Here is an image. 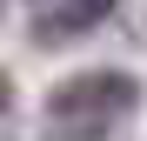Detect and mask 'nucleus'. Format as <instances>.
I'll list each match as a JSON object with an SVG mask.
<instances>
[{"instance_id": "1", "label": "nucleus", "mask_w": 147, "mask_h": 141, "mask_svg": "<svg viewBox=\"0 0 147 141\" xmlns=\"http://www.w3.org/2000/svg\"><path fill=\"white\" fill-rule=\"evenodd\" d=\"M140 87L134 74H120V67H94V74H74L47 94V134L54 141H107L120 121L134 114Z\"/></svg>"}, {"instance_id": "2", "label": "nucleus", "mask_w": 147, "mask_h": 141, "mask_svg": "<svg viewBox=\"0 0 147 141\" xmlns=\"http://www.w3.org/2000/svg\"><path fill=\"white\" fill-rule=\"evenodd\" d=\"M114 7H120V0H60V7L40 14V40L54 47V40H74V34H94Z\"/></svg>"}]
</instances>
